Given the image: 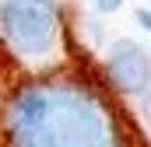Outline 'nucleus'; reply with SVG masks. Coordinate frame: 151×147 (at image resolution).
<instances>
[{
	"instance_id": "obj_1",
	"label": "nucleus",
	"mask_w": 151,
	"mask_h": 147,
	"mask_svg": "<svg viewBox=\"0 0 151 147\" xmlns=\"http://www.w3.org/2000/svg\"><path fill=\"white\" fill-rule=\"evenodd\" d=\"M4 147H148L109 81L70 67L21 77L0 112Z\"/></svg>"
},
{
	"instance_id": "obj_6",
	"label": "nucleus",
	"mask_w": 151,
	"mask_h": 147,
	"mask_svg": "<svg viewBox=\"0 0 151 147\" xmlns=\"http://www.w3.org/2000/svg\"><path fill=\"white\" fill-rule=\"evenodd\" d=\"M95 7H99L102 14H116V11L123 7V0H95Z\"/></svg>"
},
{
	"instance_id": "obj_2",
	"label": "nucleus",
	"mask_w": 151,
	"mask_h": 147,
	"mask_svg": "<svg viewBox=\"0 0 151 147\" xmlns=\"http://www.w3.org/2000/svg\"><path fill=\"white\" fill-rule=\"evenodd\" d=\"M67 42L53 0H0V49L21 77L53 70Z\"/></svg>"
},
{
	"instance_id": "obj_5",
	"label": "nucleus",
	"mask_w": 151,
	"mask_h": 147,
	"mask_svg": "<svg viewBox=\"0 0 151 147\" xmlns=\"http://www.w3.org/2000/svg\"><path fill=\"white\" fill-rule=\"evenodd\" d=\"M134 18H137V25L151 35V11H148V7H137V11H134Z\"/></svg>"
},
{
	"instance_id": "obj_3",
	"label": "nucleus",
	"mask_w": 151,
	"mask_h": 147,
	"mask_svg": "<svg viewBox=\"0 0 151 147\" xmlns=\"http://www.w3.org/2000/svg\"><path fill=\"white\" fill-rule=\"evenodd\" d=\"M102 74H106V81L116 95L141 98L151 88V53L137 39H116L106 53Z\"/></svg>"
},
{
	"instance_id": "obj_4",
	"label": "nucleus",
	"mask_w": 151,
	"mask_h": 147,
	"mask_svg": "<svg viewBox=\"0 0 151 147\" xmlns=\"http://www.w3.org/2000/svg\"><path fill=\"white\" fill-rule=\"evenodd\" d=\"M137 102H141V119H144V126L151 130V88L141 95V98H137Z\"/></svg>"
}]
</instances>
